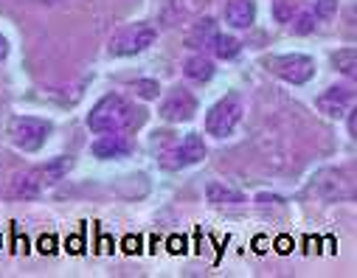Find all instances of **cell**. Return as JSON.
<instances>
[{"instance_id": "obj_1", "label": "cell", "mask_w": 357, "mask_h": 278, "mask_svg": "<svg viewBox=\"0 0 357 278\" xmlns=\"http://www.w3.org/2000/svg\"><path fill=\"white\" fill-rule=\"evenodd\" d=\"M132 107L124 96H119V93H107L105 99H99L93 105V110L87 113V127H91L93 132L105 135V132H121L132 124Z\"/></svg>"}, {"instance_id": "obj_2", "label": "cell", "mask_w": 357, "mask_h": 278, "mask_svg": "<svg viewBox=\"0 0 357 278\" xmlns=\"http://www.w3.org/2000/svg\"><path fill=\"white\" fill-rule=\"evenodd\" d=\"M279 79L290 84H307L315 76V62L307 54H279V56H267L264 62Z\"/></svg>"}, {"instance_id": "obj_3", "label": "cell", "mask_w": 357, "mask_h": 278, "mask_svg": "<svg viewBox=\"0 0 357 278\" xmlns=\"http://www.w3.org/2000/svg\"><path fill=\"white\" fill-rule=\"evenodd\" d=\"M239 121H242V102H239L236 96H225V99H220V102L208 110V116H206V130H208V135H214V138H228V135L236 130Z\"/></svg>"}, {"instance_id": "obj_4", "label": "cell", "mask_w": 357, "mask_h": 278, "mask_svg": "<svg viewBox=\"0 0 357 278\" xmlns=\"http://www.w3.org/2000/svg\"><path fill=\"white\" fill-rule=\"evenodd\" d=\"M155 40H158V31H155L152 26L135 23V26L121 29V31L110 40V54H113V56H132V54L146 51Z\"/></svg>"}, {"instance_id": "obj_5", "label": "cell", "mask_w": 357, "mask_h": 278, "mask_svg": "<svg viewBox=\"0 0 357 278\" xmlns=\"http://www.w3.org/2000/svg\"><path fill=\"white\" fill-rule=\"evenodd\" d=\"M206 157V141L197 132H189L181 144H174L169 149L160 152V166L163 169H183V166H195Z\"/></svg>"}, {"instance_id": "obj_6", "label": "cell", "mask_w": 357, "mask_h": 278, "mask_svg": "<svg viewBox=\"0 0 357 278\" xmlns=\"http://www.w3.org/2000/svg\"><path fill=\"white\" fill-rule=\"evenodd\" d=\"M9 135H12V141H15L17 149H23V152H37V149H43V144H45L48 135H51V124L43 121V118L23 116V118H15V121H12Z\"/></svg>"}, {"instance_id": "obj_7", "label": "cell", "mask_w": 357, "mask_h": 278, "mask_svg": "<svg viewBox=\"0 0 357 278\" xmlns=\"http://www.w3.org/2000/svg\"><path fill=\"white\" fill-rule=\"evenodd\" d=\"M195 113H197V99L192 96L189 90H183V87L169 90V96L160 102V118H166L172 124L192 121Z\"/></svg>"}, {"instance_id": "obj_8", "label": "cell", "mask_w": 357, "mask_h": 278, "mask_svg": "<svg viewBox=\"0 0 357 278\" xmlns=\"http://www.w3.org/2000/svg\"><path fill=\"white\" fill-rule=\"evenodd\" d=\"M351 107V90L349 87H326L321 96H318V110L326 116V118H343Z\"/></svg>"}, {"instance_id": "obj_9", "label": "cell", "mask_w": 357, "mask_h": 278, "mask_svg": "<svg viewBox=\"0 0 357 278\" xmlns=\"http://www.w3.org/2000/svg\"><path fill=\"white\" fill-rule=\"evenodd\" d=\"M130 149H132V144L124 138V135H119V132H105L99 141H93V146H91V152L96 155V157H102V160H110V157H124V155H130Z\"/></svg>"}, {"instance_id": "obj_10", "label": "cell", "mask_w": 357, "mask_h": 278, "mask_svg": "<svg viewBox=\"0 0 357 278\" xmlns=\"http://www.w3.org/2000/svg\"><path fill=\"white\" fill-rule=\"evenodd\" d=\"M225 20H228V26H234V29H250L253 20H256L253 0H228Z\"/></svg>"}, {"instance_id": "obj_11", "label": "cell", "mask_w": 357, "mask_h": 278, "mask_svg": "<svg viewBox=\"0 0 357 278\" xmlns=\"http://www.w3.org/2000/svg\"><path fill=\"white\" fill-rule=\"evenodd\" d=\"M43 171H26L12 180V194L15 197H37L43 192Z\"/></svg>"}, {"instance_id": "obj_12", "label": "cell", "mask_w": 357, "mask_h": 278, "mask_svg": "<svg viewBox=\"0 0 357 278\" xmlns=\"http://www.w3.org/2000/svg\"><path fill=\"white\" fill-rule=\"evenodd\" d=\"M206 200L214 203V206H239V203H245V197L236 189H231V185H225V183H217V180L206 185Z\"/></svg>"}, {"instance_id": "obj_13", "label": "cell", "mask_w": 357, "mask_h": 278, "mask_svg": "<svg viewBox=\"0 0 357 278\" xmlns=\"http://www.w3.org/2000/svg\"><path fill=\"white\" fill-rule=\"evenodd\" d=\"M220 31H217V26H214V20H200L195 29H192V34H189V45H195V48H211V43H214V37H217Z\"/></svg>"}, {"instance_id": "obj_14", "label": "cell", "mask_w": 357, "mask_h": 278, "mask_svg": "<svg viewBox=\"0 0 357 278\" xmlns=\"http://www.w3.org/2000/svg\"><path fill=\"white\" fill-rule=\"evenodd\" d=\"M183 73H186L192 82H208V79L214 76V62L206 59V56H192V59H186Z\"/></svg>"}, {"instance_id": "obj_15", "label": "cell", "mask_w": 357, "mask_h": 278, "mask_svg": "<svg viewBox=\"0 0 357 278\" xmlns=\"http://www.w3.org/2000/svg\"><path fill=\"white\" fill-rule=\"evenodd\" d=\"M239 40L236 37H228V34H217L214 43H211V51L220 56V59H234L239 54Z\"/></svg>"}, {"instance_id": "obj_16", "label": "cell", "mask_w": 357, "mask_h": 278, "mask_svg": "<svg viewBox=\"0 0 357 278\" xmlns=\"http://www.w3.org/2000/svg\"><path fill=\"white\" fill-rule=\"evenodd\" d=\"M332 62L343 76H357V51L354 48H343V51L332 54Z\"/></svg>"}, {"instance_id": "obj_17", "label": "cell", "mask_w": 357, "mask_h": 278, "mask_svg": "<svg viewBox=\"0 0 357 278\" xmlns=\"http://www.w3.org/2000/svg\"><path fill=\"white\" fill-rule=\"evenodd\" d=\"M290 26H293L296 34H310V31L315 29V15H312V12H301V15H296V17L290 20Z\"/></svg>"}, {"instance_id": "obj_18", "label": "cell", "mask_w": 357, "mask_h": 278, "mask_svg": "<svg viewBox=\"0 0 357 278\" xmlns=\"http://www.w3.org/2000/svg\"><path fill=\"white\" fill-rule=\"evenodd\" d=\"M337 12V0H318L315 3V20H326V17H332Z\"/></svg>"}, {"instance_id": "obj_19", "label": "cell", "mask_w": 357, "mask_h": 278, "mask_svg": "<svg viewBox=\"0 0 357 278\" xmlns=\"http://www.w3.org/2000/svg\"><path fill=\"white\" fill-rule=\"evenodd\" d=\"M296 15H298V12H296V6L290 3V0H276V17H279L282 23H290Z\"/></svg>"}, {"instance_id": "obj_20", "label": "cell", "mask_w": 357, "mask_h": 278, "mask_svg": "<svg viewBox=\"0 0 357 278\" xmlns=\"http://www.w3.org/2000/svg\"><path fill=\"white\" fill-rule=\"evenodd\" d=\"M135 90L141 93L144 99H155L158 96V84L155 82H135Z\"/></svg>"}, {"instance_id": "obj_21", "label": "cell", "mask_w": 357, "mask_h": 278, "mask_svg": "<svg viewBox=\"0 0 357 278\" xmlns=\"http://www.w3.org/2000/svg\"><path fill=\"white\" fill-rule=\"evenodd\" d=\"M6 54H9V43H6V37L0 34V62L6 59Z\"/></svg>"}]
</instances>
